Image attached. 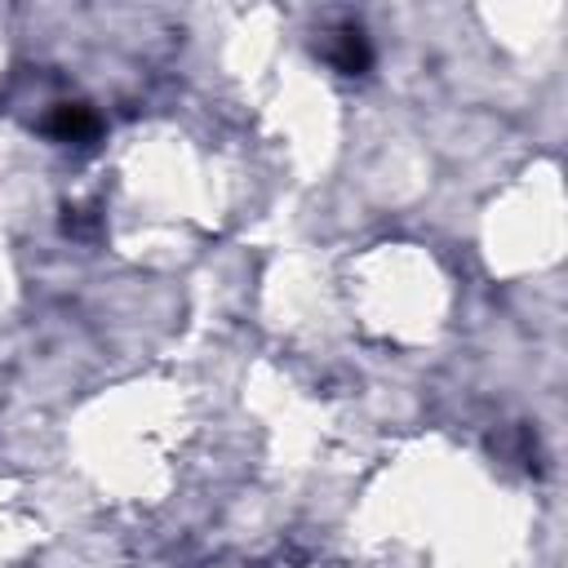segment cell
Wrapping results in <instances>:
<instances>
[{
  "instance_id": "cell-1",
  "label": "cell",
  "mask_w": 568,
  "mask_h": 568,
  "mask_svg": "<svg viewBox=\"0 0 568 568\" xmlns=\"http://www.w3.org/2000/svg\"><path fill=\"white\" fill-rule=\"evenodd\" d=\"M53 133H62V138H84V133H93V115L80 111V106H62L58 120H53Z\"/></svg>"
}]
</instances>
